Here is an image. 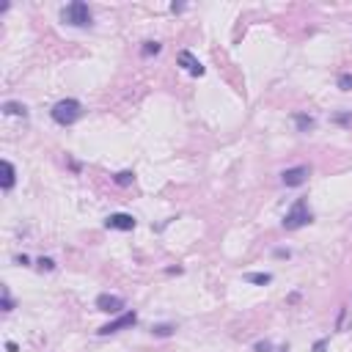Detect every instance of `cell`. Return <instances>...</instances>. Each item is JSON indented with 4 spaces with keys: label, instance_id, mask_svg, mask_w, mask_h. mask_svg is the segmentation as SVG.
<instances>
[{
    "label": "cell",
    "instance_id": "3",
    "mask_svg": "<svg viewBox=\"0 0 352 352\" xmlns=\"http://www.w3.org/2000/svg\"><path fill=\"white\" fill-rule=\"evenodd\" d=\"M311 220H314V215H311L306 198H297L292 209L284 215V228H286V231H297V228H303V226H308Z\"/></svg>",
    "mask_w": 352,
    "mask_h": 352
},
{
    "label": "cell",
    "instance_id": "2",
    "mask_svg": "<svg viewBox=\"0 0 352 352\" xmlns=\"http://www.w3.org/2000/svg\"><path fill=\"white\" fill-rule=\"evenodd\" d=\"M61 20L72 28H91V9L83 3V0H75V3L63 6L61 9Z\"/></svg>",
    "mask_w": 352,
    "mask_h": 352
},
{
    "label": "cell",
    "instance_id": "22",
    "mask_svg": "<svg viewBox=\"0 0 352 352\" xmlns=\"http://www.w3.org/2000/svg\"><path fill=\"white\" fill-rule=\"evenodd\" d=\"M165 273H168V275H182V273H185V270H182V267H168Z\"/></svg>",
    "mask_w": 352,
    "mask_h": 352
},
{
    "label": "cell",
    "instance_id": "21",
    "mask_svg": "<svg viewBox=\"0 0 352 352\" xmlns=\"http://www.w3.org/2000/svg\"><path fill=\"white\" fill-rule=\"evenodd\" d=\"M325 349H327V339H319L314 344V352H325Z\"/></svg>",
    "mask_w": 352,
    "mask_h": 352
},
{
    "label": "cell",
    "instance_id": "25",
    "mask_svg": "<svg viewBox=\"0 0 352 352\" xmlns=\"http://www.w3.org/2000/svg\"><path fill=\"white\" fill-rule=\"evenodd\" d=\"M275 352H289V347H286V344H284V347H278Z\"/></svg>",
    "mask_w": 352,
    "mask_h": 352
},
{
    "label": "cell",
    "instance_id": "20",
    "mask_svg": "<svg viewBox=\"0 0 352 352\" xmlns=\"http://www.w3.org/2000/svg\"><path fill=\"white\" fill-rule=\"evenodd\" d=\"M3 311H14V300H11V294H9L6 286H3Z\"/></svg>",
    "mask_w": 352,
    "mask_h": 352
},
{
    "label": "cell",
    "instance_id": "23",
    "mask_svg": "<svg viewBox=\"0 0 352 352\" xmlns=\"http://www.w3.org/2000/svg\"><path fill=\"white\" fill-rule=\"evenodd\" d=\"M275 256H278V259H289L292 253H289V251H284V248H278V251H275Z\"/></svg>",
    "mask_w": 352,
    "mask_h": 352
},
{
    "label": "cell",
    "instance_id": "10",
    "mask_svg": "<svg viewBox=\"0 0 352 352\" xmlns=\"http://www.w3.org/2000/svg\"><path fill=\"white\" fill-rule=\"evenodd\" d=\"M294 127H297V132H311L316 127V118L308 116V113H294Z\"/></svg>",
    "mask_w": 352,
    "mask_h": 352
},
{
    "label": "cell",
    "instance_id": "8",
    "mask_svg": "<svg viewBox=\"0 0 352 352\" xmlns=\"http://www.w3.org/2000/svg\"><path fill=\"white\" fill-rule=\"evenodd\" d=\"M176 61H179V66L185 69V72H190V75H193V77H201L204 72H206V69L201 66V61H198V58H196V55L190 52V50H182V52H179V58H176Z\"/></svg>",
    "mask_w": 352,
    "mask_h": 352
},
{
    "label": "cell",
    "instance_id": "19",
    "mask_svg": "<svg viewBox=\"0 0 352 352\" xmlns=\"http://www.w3.org/2000/svg\"><path fill=\"white\" fill-rule=\"evenodd\" d=\"M253 349H256V352H273V341H267V339H264V341H256Z\"/></svg>",
    "mask_w": 352,
    "mask_h": 352
},
{
    "label": "cell",
    "instance_id": "17",
    "mask_svg": "<svg viewBox=\"0 0 352 352\" xmlns=\"http://www.w3.org/2000/svg\"><path fill=\"white\" fill-rule=\"evenodd\" d=\"M339 88H341V91H352V75H349V72L339 75Z\"/></svg>",
    "mask_w": 352,
    "mask_h": 352
},
{
    "label": "cell",
    "instance_id": "11",
    "mask_svg": "<svg viewBox=\"0 0 352 352\" xmlns=\"http://www.w3.org/2000/svg\"><path fill=\"white\" fill-rule=\"evenodd\" d=\"M3 113L6 116H22V118H28V108L22 105V102H3Z\"/></svg>",
    "mask_w": 352,
    "mask_h": 352
},
{
    "label": "cell",
    "instance_id": "5",
    "mask_svg": "<svg viewBox=\"0 0 352 352\" xmlns=\"http://www.w3.org/2000/svg\"><path fill=\"white\" fill-rule=\"evenodd\" d=\"M308 173H311L308 165H294V168H286V171L281 173V182L286 187H300V185H306Z\"/></svg>",
    "mask_w": 352,
    "mask_h": 352
},
{
    "label": "cell",
    "instance_id": "7",
    "mask_svg": "<svg viewBox=\"0 0 352 352\" xmlns=\"http://www.w3.org/2000/svg\"><path fill=\"white\" fill-rule=\"evenodd\" d=\"M105 228H113V231H132L135 228V218L127 212H113L110 218L105 220Z\"/></svg>",
    "mask_w": 352,
    "mask_h": 352
},
{
    "label": "cell",
    "instance_id": "16",
    "mask_svg": "<svg viewBox=\"0 0 352 352\" xmlns=\"http://www.w3.org/2000/svg\"><path fill=\"white\" fill-rule=\"evenodd\" d=\"M330 121L333 124H341V127H352V113H336Z\"/></svg>",
    "mask_w": 352,
    "mask_h": 352
},
{
    "label": "cell",
    "instance_id": "6",
    "mask_svg": "<svg viewBox=\"0 0 352 352\" xmlns=\"http://www.w3.org/2000/svg\"><path fill=\"white\" fill-rule=\"evenodd\" d=\"M97 308L105 311V314H121L124 311V297H118V294H99Z\"/></svg>",
    "mask_w": 352,
    "mask_h": 352
},
{
    "label": "cell",
    "instance_id": "18",
    "mask_svg": "<svg viewBox=\"0 0 352 352\" xmlns=\"http://www.w3.org/2000/svg\"><path fill=\"white\" fill-rule=\"evenodd\" d=\"M39 267L47 270V273H52V270H55V261L50 259V256H42V259H39Z\"/></svg>",
    "mask_w": 352,
    "mask_h": 352
},
{
    "label": "cell",
    "instance_id": "24",
    "mask_svg": "<svg viewBox=\"0 0 352 352\" xmlns=\"http://www.w3.org/2000/svg\"><path fill=\"white\" fill-rule=\"evenodd\" d=\"M171 11H173V14H179V11H185V6H182V3H173V6H171Z\"/></svg>",
    "mask_w": 352,
    "mask_h": 352
},
{
    "label": "cell",
    "instance_id": "13",
    "mask_svg": "<svg viewBox=\"0 0 352 352\" xmlns=\"http://www.w3.org/2000/svg\"><path fill=\"white\" fill-rule=\"evenodd\" d=\"M113 182H116L118 187H127V185H132V182H135V173L132 171H118L113 176Z\"/></svg>",
    "mask_w": 352,
    "mask_h": 352
},
{
    "label": "cell",
    "instance_id": "9",
    "mask_svg": "<svg viewBox=\"0 0 352 352\" xmlns=\"http://www.w3.org/2000/svg\"><path fill=\"white\" fill-rule=\"evenodd\" d=\"M0 168H3V179H0V187L9 193V190L14 187V182H17V171H14V165L9 163V160H3V163H0Z\"/></svg>",
    "mask_w": 352,
    "mask_h": 352
},
{
    "label": "cell",
    "instance_id": "12",
    "mask_svg": "<svg viewBox=\"0 0 352 352\" xmlns=\"http://www.w3.org/2000/svg\"><path fill=\"white\" fill-rule=\"evenodd\" d=\"M245 281L256 284V286H267V284H273V275H270V273H248Z\"/></svg>",
    "mask_w": 352,
    "mask_h": 352
},
{
    "label": "cell",
    "instance_id": "4",
    "mask_svg": "<svg viewBox=\"0 0 352 352\" xmlns=\"http://www.w3.org/2000/svg\"><path fill=\"white\" fill-rule=\"evenodd\" d=\"M135 322H138V314H135V311H124V314H118L116 319H110L108 325H102L97 330V336H110V333L127 330V327H132Z\"/></svg>",
    "mask_w": 352,
    "mask_h": 352
},
{
    "label": "cell",
    "instance_id": "14",
    "mask_svg": "<svg viewBox=\"0 0 352 352\" xmlns=\"http://www.w3.org/2000/svg\"><path fill=\"white\" fill-rule=\"evenodd\" d=\"M173 330H176V327L173 325H151V333H154L157 336V339H168V336H173Z\"/></svg>",
    "mask_w": 352,
    "mask_h": 352
},
{
    "label": "cell",
    "instance_id": "15",
    "mask_svg": "<svg viewBox=\"0 0 352 352\" xmlns=\"http://www.w3.org/2000/svg\"><path fill=\"white\" fill-rule=\"evenodd\" d=\"M160 50H163V44H160V42H143L140 55H143V58H151V55H157Z\"/></svg>",
    "mask_w": 352,
    "mask_h": 352
},
{
    "label": "cell",
    "instance_id": "1",
    "mask_svg": "<svg viewBox=\"0 0 352 352\" xmlns=\"http://www.w3.org/2000/svg\"><path fill=\"white\" fill-rule=\"evenodd\" d=\"M50 116H52V121H55V124H61V127H72L80 116H83V105H80L77 99H61V102H55V105H52Z\"/></svg>",
    "mask_w": 352,
    "mask_h": 352
}]
</instances>
